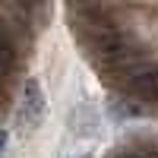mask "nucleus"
I'll list each match as a JSON object with an SVG mask.
<instances>
[{
	"mask_svg": "<svg viewBox=\"0 0 158 158\" xmlns=\"http://www.w3.org/2000/svg\"><path fill=\"white\" fill-rule=\"evenodd\" d=\"M44 92L38 85V79H25V85L19 92V101H16V114H13V123H16L19 133H35L44 120Z\"/></svg>",
	"mask_w": 158,
	"mask_h": 158,
	"instance_id": "nucleus-1",
	"label": "nucleus"
},
{
	"mask_svg": "<svg viewBox=\"0 0 158 158\" xmlns=\"http://www.w3.org/2000/svg\"><path fill=\"white\" fill-rule=\"evenodd\" d=\"M123 85L142 101H158V63H146V67L139 73H133Z\"/></svg>",
	"mask_w": 158,
	"mask_h": 158,
	"instance_id": "nucleus-2",
	"label": "nucleus"
},
{
	"mask_svg": "<svg viewBox=\"0 0 158 158\" xmlns=\"http://www.w3.org/2000/svg\"><path fill=\"white\" fill-rule=\"evenodd\" d=\"M16 67H19V48L13 41V35L0 25V82L16 73Z\"/></svg>",
	"mask_w": 158,
	"mask_h": 158,
	"instance_id": "nucleus-3",
	"label": "nucleus"
},
{
	"mask_svg": "<svg viewBox=\"0 0 158 158\" xmlns=\"http://www.w3.org/2000/svg\"><path fill=\"white\" fill-rule=\"evenodd\" d=\"M10 3L16 6L22 16H29V13H38V10L44 6V0H10Z\"/></svg>",
	"mask_w": 158,
	"mask_h": 158,
	"instance_id": "nucleus-4",
	"label": "nucleus"
},
{
	"mask_svg": "<svg viewBox=\"0 0 158 158\" xmlns=\"http://www.w3.org/2000/svg\"><path fill=\"white\" fill-rule=\"evenodd\" d=\"M3 149H6V133L0 130V158H3Z\"/></svg>",
	"mask_w": 158,
	"mask_h": 158,
	"instance_id": "nucleus-5",
	"label": "nucleus"
}]
</instances>
